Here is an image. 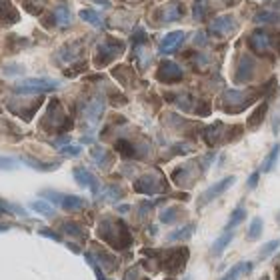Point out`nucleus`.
Returning <instances> with one entry per match:
<instances>
[{"instance_id":"0eeeda50","label":"nucleus","mask_w":280,"mask_h":280,"mask_svg":"<svg viewBox=\"0 0 280 280\" xmlns=\"http://www.w3.org/2000/svg\"><path fill=\"white\" fill-rule=\"evenodd\" d=\"M248 42H250V48H254L256 52H262V50L268 48V34L262 32V30H258V32H254L248 38Z\"/></svg>"},{"instance_id":"4468645a","label":"nucleus","mask_w":280,"mask_h":280,"mask_svg":"<svg viewBox=\"0 0 280 280\" xmlns=\"http://www.w3.org/2000/svg\"><path fill=\"white\" fill-rule=\"evenodd\" d=\"M22 160H24L30 168H36V170H42V172H48V170H56V168H58L56 162H54V164H42V162H38L36 158H30V156H22Z\"/></svg>"},{"instance_id":"6ab92c4d","label":"nucleus","mask_w":280,"mask_h":280,"mask_svg":"<svg viewBox=\"0 0 280 280\" xmlns=\"http://www.w3.org/2000/svg\"><path fill=\"white\" fill-rule=\"evenodd\" d=\"M80 16H82V20H86V22H90V24H94V26H100V24H102V20L98 18V14H96L94 10H82Z\"/></svg>"},{"instance_id":"f03ea898","label":"nucleus","mask_w":280,"mask_h":280,"mask_svg":"<svg viewBox=\"0 0 280 280\" xmlns=\"http://www.w3.org/2000/svg\"><path fill=\"white\" fill-rule=\"evenodd\" d=\"M234 182H236V176H226V178H222L220 182L212 184L208 190H204V192H202V196H200V200H198V206H204V204L212 202V200H214V198H218V196H220L226 188H230Z\"/></svg>"},{"instance_id":"ddd939ff","label":"nucleus","mask_w":280,"mask_h":280,"mask_svg":"<svg viewBox=\"0 0 280 280\" xmlns=\"http://www.w3.org/2000/svg\"><path fill=\"white\" fill-rule=\"evenodd\" d=\"M244 218H246V210H244L242 206H238V208L230 214V220H228V224H226V228H224V230H234V228H236V226H238Z\"/></svg>"},{"instance_id":"393cba45","label":"nucleus","mask_w":280,"mask_h":280,"mask_svg":"<svg viewBox=\"0 0 280 280\" xmlns=\"http://www.w3.org/2000/svg\"><path fill=\"white\" fill-rule=\"evenodd\" d=\"M86 260H88V264L92 266V270H94L96 278H98V280H104V274H102V270H100V268H98V266L94 264V260H92V256H90V254H86Z\"/></svg>"},{"instance_id":"2eb2a0df","label":"nucleus","mask_w":280,"mask_h":280,"mask_svg":"<svg viewBox=\"0 0 280 280\" xmlns=\"http://www.w3.org/2000/svg\"><path fill=\"white\" fill-rule=\"evenodd\" d=\"M266 108H268V106H266V102H264V104H260V106H258V108L254 110V114H252V116L248 118V126H250V128H256V126H258V124H260V122L264 120Z\"/></svg>"},{"instance_id":"dca6fc26","label":"nucleus","mask_w":280,"mask_h":280,"mask_svg":"<svg viewBox=\"0 0 280 280\" xmlns=\"http://www.w3.org/2000/svg\"><path fill=\"white\" fill-rule=\"evenodd\" d=\"M260 234H262V218H254V220L250 222V228H248L246 238H248V240H258Z\"/></svg>"},{"instance_id":"cd10ccee","label":"nucleus","mask_w":280,"mask_h":280,"mask_svg":"<svg viewBox=\"0 0 280 280\" xmlns=\"http://www.w3.org/2000/svg\"><path fill=\"white\" fill-rule=\"evenodd\" d=\"M40 234H42V236H46V238H52V240H56V242H60V236H58V234H54V232H50L48 228H44V230H40Z\"/></svg>"},{"instance_id":"c85d7f7f","label":"nucleus","mask_w":280,"mask_h":280,"mask_svg":"<svg viewBox=\"0 0 280 280\" xmlns=\"http://www.w3.org/2000/svg\"><path fill=\"white\" fill-rule=\"evenodd\" d=\"M276 218H278V222H280V214H278V216H276Z\"/></svg>"},{"instance_id":"423d86ee","label":"nucleus","mask_w":280,"mask_h":280,"mask_svg":"<svg viewBox=\"0 0 280 280\" xmlns=\"http://www.w3.org/2000/svg\"><path fill=\"white\" fill-rule=\"evenodd\" d=\"M158 76H160L162 80H166V82H174V80H178V78L182 76V72H180V68H178L176 64L166 62V64H162V68H160Z\"/></svg>"},{"instance_id":"6e6552de","label":"nucleus","mask_w":280,"mask_h":280,"mask_svg":"<svg viewBox=\"0 0 280 280\" xmlns=\"http://www.w3.org/2000/svg\"><path fill=\"white\" fill-rule=\"evenodd\" d=\"M250 270H252V262H240V264L232 266V268H230V270H228V272H226L220 280H236V276H238V274H244V272L248 274Z\"/></svg>"},{"instance_id":"f257e3e1","label":"nucleus","mask_w":280,"mask_h":280,"mask_svg":"<svg viewBox=\"0 0 280 280\" xmlns=\"http://www.w3.org/2000/svg\"><path fill=\"white\" fill-rule=\"evenodd\" d=\"M60 84L54 80H44V78H32V80H24L22 84H16L14 90L18 94H30V92H50L56 90Z\"/></svg>"},{"instance_id":"9b49d317","label":"nucleus","mask_w":280,"mask_h":280,"mask_svg":"<svg viewBox=\"0 0 280 280\" xmlns=\"http://www.w3.org/2000/svg\"><path fill=\"white\" fill-rule=\"evenodd\" d=\"M30 210H34V212H38L42 216H54V206L50 202H46V200H34V202H30Z\"/></svg>"},{"instance_id":"a211bd4d","label":"nucleus","mask_w":280,"mask_h":280,"mask_svg":"<svg viewBox=\"0 0 280 280\" xmlns=\"http://www.w3.org/2000/svg\"><path fill=\"white\" fill-rule=\"evenodd\" d=\"M6 212H14L18 216H24V210L16 204H10V202H4V200H0V214H6Z\"/></svg>"},{"instance_id":"f3484780","label":"nucleus","mask_w":280,"mask_h":280,"mask_svg":"<svg viewBox=\"0 0 280 280\" xmlns=\"http://www.w3.org/2000/svg\"><path fill=\"white\" fill-rule=\"evenodd\" d=\"M192 232H194V224H188V226H184V228L168 234V240H186V238L192 236Z\"/></svg>"},{"instance_id":"7ed1b4c3","label":"nucleus","mask_w":280,"mask_h":280,"mask_svg":"<svg viewBox=\"0 0 280 280\" xmlns=\"http://www.w3.org/2000/svg\"><path fill=\"white\" fill-rule=\"evenodd\" d=\"M46 196H50V200L56 202V204H60L64 210H80V208L86 204L84 198H80V196H72V194H56V192H48Z\"/></svg>"},{"instance_id":"f8f14e48","label":"nucleus","mask_w":280,"mask_h":280,"mask_svg":"<svg viewBox=\"0 0 280 280\" xmlns=\"http://www.w3.org/2000/svg\"><path fill=\"white\" fill-rule=\"evenodd\" d=\"M278 156H280V144H274V146H272V150L268 152V156H266L264 164H262V172H270V170L274 168V164H276Z\"/></svg>"},{"instance_id":"b1692460","label":"nucleus","mask_w":280,"mask_h":280,"mask_svg":"<svg viewBox=\"0 0 280 280\" xmlns=\"http://www.w3.org/2000/svg\"><path fill=\"white\" fill-rule=\"evenodd\" d=\"M80 152H82L80 146H64V148H60V154L62 156H78Z\"/></svg>"},{"instance_id":"9d476101","label":"nucleus","mask_w":280,"mask_h":280,"mask_svg":"<svg viewBox=\"0 0 280 280\" xmlns=\"http://www.w3.org/2000/svg\"><path fill=\"white\" fill-rule=\"evenodd\" d=\"M234 26H236V22L230 16H220L212 22V30H216V32H230Z\"/></svg>"},{"instance_id":"412c9836","label":"nucleus","mask_w":280,"mask_h":280,"mask_svg":"<svg viewBox=\"0 0 280 280\" xmlns=\"http://www.w3.org/2000/svg\"><path fill=\"white\" fill-rule=\"evenodd\" d=\"M62 230L68 232V234H72V236H82V228L78 224H74V222H64L62 224Z\"/></svg>"},{"instance_id":"1a4fd4ad","label":"nucleus","mask_w":280,"mask_h":280,"mask_svg":"<svg viewBox=\"0 0 280 280\" xmlns=\"http://www.w3.org/2000/svg\"><path fill=\"white\" fill-rule=\"evenodd\" d=\"M232 236H234V230H224V234H222L218 240H214V244H212V254H222L224 248L230 244Z\"/></svg>"},{"instance_id":"a878e982","label":"nucleus","mask_w":280,"mask_h":280,"mask_svg":"<svg viewBox=\"0 0 280 280\" xmlns=\"http://www.w3.org/2000/svg\"><path fill=\"white\" fill-rule=\"evenodd\" d=\"M256 20H258V22H276L274 14H270V12H262V14H258Z\"/></svg>"},{"instance_id":"aec40b11","label":"nucleus","mask_w":280,"mask_h":280,"mask_svg":"<svg viewBox=\"0 0 280 280\" xmlns=\"http://www.w3.org/2000/svg\"><path fill=\"white\" fill-rule=\"evenodd\" d=\"M16 158H12V156H2L0 154V170H14L16 168Z\"/></svg>"},{"instance_id":"4be33fe9","label":"nucleus","mask_w":280,"mask_h":280,"mask_svg":"<svg viewBox=\"0 0 280 280\" xmlns=\"http://www.w3.org/2000/svg\"><path fill=\"white\" fill-rule=\"evenodd\" d=\"M278 246H280V242L278 240H270L262 250H260V258H266V256H270L274 250H278Z\"/></svg>"},{"instance_id":"5701e85b","label":"nucleus","mask_w":280,"mask_h":280,"mask_svg":"<svg viewBox=\"0 0 280 280\" xmlns=\"http://www.w3.org/2000/svg\"><path fill=\"white\" fill-rule=\"evenodd\" d=\"M176 216H178L176 208H168V210H164V212L160 214V220H162L164 224H170V222H174V220H176Z\"/></svg>"},{"instance_id":"20e7f679","label":"nucleus","mask_w":280,"mask_h":280,"mask_svg":"<svg viewBox=\"0 0 280 280\" xmlns=\"http://www.w3.org/2000/svg\"><path fill=\"white\" fill-rule=\"evenodd\" d=\"M184 40V32L182 30H176V32H168L162 40H160V52L162 54H168V52H172L180 42Z\"/></svg>"},{"instance_id":"bb28decb","label":"nucleus","mask_w":280,"mask_h":280,"mask_svg":"<svg viewBox=\"0 0 280 280\" xmlns=\"http://www.w3.org/2000/svg\"><path fill=\"white\" fill-rule=\"evenodd\" d=\"M258 178H260V172H252L250 178H248V184H246V186H248V188H254V186L258 184Z\"/></svg>"},{"instance_id":"c756f323","label":"nucleus","mask_w":280,"mask_h":280,"mask_svg":"<svg viewBox=\"0 0 280 280\" xmlns=\"http://www.w3.org/2000/svg\"><path fill=\"white\" fill-rule=\"evenodd\" d=\"M184 280H190V278H184Z\"/></svg>"},{"instance_id":"39448f33","label":"nucleus","mask_w":280,"mask_h":280,"mask_svg":"<svg viewBox=\"0 0 280 280\" xmlns=\"http://www.w3.org/2000/svg\"><path fill=\"white\" fill-rule=\"evenodd\" d=\"M74 178H76V182H78L80 186H84V188L90 186L94 194L98 192V180H96L86 168H74Z\"/></svg>"}]
</instances>
